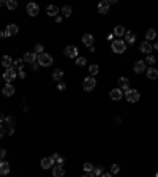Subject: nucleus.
Instances as JSON below:
<instances>
[{"label": "nucleus", "instance_id": "1", "mask_svg": "<svg viewBox=\"0 0 158 177\" xmlns=\"http://www.w3.org/2000/svg\"><path fill=\"white\" fill-rule=\"evenodd\" d=\"M111 48L115 54H123L127 51V44L123 40H114V41L111 43Z\"/></svg>", "mask_w": 158, "mask_h": 177}, {"label": "nucleus", "instance_id": "41", "mask_svg": "<svg viewBox=\"0 0 158 177\" xmlns=\"http://www.w3.org/2000/svg\"><path fill=\"white\" fill-rule=\"evenodd\" d=\"M18 76H19L21 79H25V71H24V70H19V71H18Z\"/></svg>", "mask_w": 158, "mask_h": 177}, {"label": "nucleus", "instance_id": "49", "mask_svg": "<svg viewBox=\"0 0 158 177\" xmlns=\"http://www.w3.org/2000/svg\"><path fill=\"white\" fill-rule=\"evenodd\" d=\"M2 38H5V32H2V30H0V40H2Z\"/></svg>", "mask_w": 158, "mask_h": 177}, {"label": "nucleus", "instance_id": "50", "mask_svg": "<svg viewBox=\"0 0 158 177\" xmlns=\"http://www.w3.org/2000/svg\"><path fill=\"white\" fill-rule=\"evenodd\" d=\"M5 3H6V2H5V0H0V6H3Z\"/></svg>", "mask_w": 158, "mask_h": 177}, {"label": "nucleus", "instance_id": "13", "mask_svg": "<svg viewBox=\"0 0 158 177\" xmlns=\"http://www.w3.org/2000/svg\"><path fill=\"white\" fill-rule=\"evenodd\" d=\"M109 0H101V2L98 3V13H101V15H106V13L109 11Z\"/></svg>", "mask_w": 158, "mask_h": 177}, {"label": "nucleus", "instance_id": "48", "mask_svg": "<svg viewBox=\"0 0 158 177\" xmlns=\"http://www.w3.org/2000/svg\"><path fill=\"white\" fill-rule=\"evenodd\" d=\"M114 122H115V124H120V122H122V119H118V117H115V119H114Z\"/></svg>", "mask_w": 158, "mask_h": 177}, {"label": "nucleus", "instance_id": "23", "mask_svg": "<svg viewBox=\"0 0 158 177\" xmlns=\"http://www.w3.org/2000/svg\"><path fill=\"white\" fill-rule=\"evenodd\" d=\"M147 78L149 79H156L158 78V70H156V68L155 66H150V68H147Z\"/></svg>", "mask_w": 158, "mask_h": 177}, {"label": "nucleus", "instance_id": "12", "mask_svg": "<svg viewBox=\"0 0 158 177\" xmlns=\"http://www.w3.org/2000/svg\"><path fill=\"white\" fill-rule=\"evenodd\" d=\"M139 51H141L142 54H147V56H150V52L153 51V46H152L149 41H142V43L139 44Z\"/></svg>", "mask_w": 158, "mask_h": 177}, {"label": "nucleus", "instance_id": "4", "mask_svg": "<svg viewBox=\"0 0 158 177\" xmlns=\"http://www.w3.org/2000/svg\"><path fill=\"white\" fill-rule=\"evenodd\" d=\"M95 86H97V81H95L94 76L85 78V79H84V82H82V89H84L85 92H92V90L95 89Z\"/></svg>", "mask_w": 158, "mask_h": 177}, {"label": "nucleus", "instance_id": "21", "mask_svg": "<svg viewBox=\"0 0 158 177\" xmlns=\"http://www.w3.org/2000/svg\"><path fill=\"white\" fill-rule=\"evenodd\" d=\"M46 13H48V16H54V18H57V16H59V6H56V5H49V6L46 8Z\"/></svg>", "mask_w": 158, "mask_h": 177}, {"label": "nucleus", "instance_id": "19", "mask_svg": "<svg viewBox=\"0 0 158 177\" xmlns=\"http://www.w3.org/2000/svg\"><path fill=\"white\" fill-rule=\"evenodd\" d=\"M2 93L5 95V97H13V95H15V87H13L11 84H5L3 89H2Z\"/></svg>", "mask_w": 158, "mask_h": 177}, {"label": "nucleus", "instance_id": "51", "mask_svg": "<svg viewBox=\"0 0 158 177\" xmlns=\"http://www.w3.org/2000/svg\"><path fill=\"white\" fill-rule=\"evenodd\" d=\"M153 49H156V51H158V41H156V43L153 44Z\"/></svg>", "mask_w": 158, "mask_h": 177}, {"label": "nucleus", "instance_id": "45", "mask_svg": "<svg viewBox=\"0 0 158 177\" xmlns=\"http://www.w3.org/2000/svg\"><path fill=\"white\" fill-rule=\"evenodd\" d=\"M82 177H95V175H94V174H92V172H85V174H84Z\"/></svg>", "mask_w": 158, "mask_h": 177}, {"label": "nucleus", "instance_id": "32", "mask_svg": "<svg viewBox=\"0 0 158 177\" xmlns=\"http://www.w3.org/2000/svg\"><path fill=\"white\" fill-rule=\"evenodd\" d=\"M5 125H6V128H15V119L13 117H5Z\"/></svg>", "mask_w": 158, "mask_h": 177}, {"label": "nucleus", "instance_id": "47", "mask_svg": "<svg viewBox=\"0 0 158 177\" xmlns=\"http://www.w3.org/2000/svg\"><path fill=\"white\" fill-rule=\"evenodd\" d=\"M108 40H111V41H114V35H112V33H109V35H108Z\"/></svg>", "mask_w": 158, "mask_h": 177}, {"label": "nucleus", "instance_id": "53", "mask_svg": "<svg viewBox=\"0 0 158 177\" xmlns=\"http://www.w3.org/2000/svg\"><path fill=\"white\" fill-rule=\"evenodd\" d=\"M0 82H2V78H0Z\"/></svg>", "mask_w": 158, "mask_h": 177}, {"label": "nucleus", "instance_id": "22", "mask_svg": "<svg viewBox=\"0 0 158 177\" xmlns=\"http://www.w3.org/2000/svg\"><path fill=\"white\" fill-rule=\"evenodd\" d=\"M51 160H52V163H54V165H63V163H65V158H63L62 155H59V154L51 155Z\"/></svg>", "mask_w": 158, "mask_h": 177}, {"label": "nucleus", "instance_id": "33", "mask_svg": "<svg viewBox=\"0 0 158 177\" xmlns=\"http://www.w3.org/2000/svg\"><path fill=\"white\" fill-rule=\"evenodd\" d=\"M24 63H25V62H24L22 59H18V60H16L15 63H13V65H15V68H16V70H22V66H24Z\"/></svg>", "mask_w": 158, "mask_h": 177}, {"label": "nucleus", "instance_id": "11", "mask_svg": "<svg viewBox=\"0 0 158 177\" xmlns=\"http://www.w3.org/2000/svg\"><path fill=\"white\" fill-rule=\"evenodd\" d=\"M22 60H24L25 63H36L38 56H36L35 52H25V54H24V57H22Z\"/></svg>", "mask_w": 158, "mask_h": 177}, {"label": "nucleus", "instance_id": "2", "mask_svg": "<svg viewBox=\"0 0 158 177\" xmlns=\"http://www.w3.org/2000/svg\"><path fill=\"white\" fill-rule=\"evenodd\" d=\"M16 76H18L16 68H15V66H11V68H8V70H5V73H3V81H5L6 84H11L13 81L16 79Z\"/></svg>", "mask_w": 158, "mask_h": 177}, {"label": "nucleus", "instance_id": "25", "mask_svg": "<svg viewBox=\"0 0 158 177\" xmlns=\"http://www.w3.org/2000/svg\"><path fill=\"white\" fill-rule=\"evenodd\" d=\"M52 165H54V163H52L51 157H46V158L41 160V168L43 169H49V168H52Z\"/></svg>", "mask_w": 158, "mask_h": 177}, {"label": "nucleus", "instance_id": "36", "mask_svg": "<svg viewBox=\"0 0 158 177\" xmlns=\"http://www.w3.org/2000/svg\"><path fill=\"white\" fill-rule=\"evenodd\" d=\"M118 172H120V165H117V163H115V165L111 166V174L114 175V174H118Z\"/></svg>", "mask_w": 158, "mask_h": 177}, {"label": "nucleus", "instance_id": "35", "mask_svg": "<svg viewBox=\"0 0 158 177\" xmlns=\"http://www.w3.org/2000/svg\"><path fill=\"white\" fill-rule=\"evenodd\" d=\"M85 63H87L85 57H76V65H77V66H84Z\"/></svg>", "mask_w": 158, "mask_h": 177}, {"label": "nucleus", "instance_id": "37", "mask_svg": "<svg viewBox=\"0 0 158 177\" xmlns=\"http://www.w3.org/2000/svg\"><path fill=\"white\" fill-rule=\"evenodd\" d=\"M94 166H95V165H92V163L87 161V163H84V171H85V172H92V171H94Z\"/></svg>", "mask_w": 158, "mask_h": 177}, {"label": "nucleus", "instance_id": "8", "mask_svg": "<svg viewBox=\"0 0 158 177\" xmlns=\"http://www.w3.org/2000/svg\"><path fill=\"white\" fill-rule=\"evenodd\" d=\"M133 70H135V73H144V71H147V65H146V62L144 60H138L135 65H133Z\"/></svg>", "mask_w": 158, "mask_h": 177}, {"label": "nucleus", "instance_id": "39", "mask_svg": "<svg viewBox=\"0 0 158 177\" xmlns=\"http://www.w3.org/2000/svg\"><path fill=\"white\" fill-rule=\"evenodd\" d=\"M65 89H67V84H65V82H62V81H60V82H59V86H57V90L63 92Z\"/></svg>", "mask_w": 158, "mask_h": 177}, {"label": "nucleus", "instance_id": "42", "mask_svg": "<svg viewBox=\"0 0 158 177\" xmlns=\"http://www.w3.org/2000/svg\"><path fill=\"white\" fill-rule=\"evenodd\" d=\"M5 134H6V130H5L3 127H0V138H3Z\"/></svg>", "mask_w": 158, "mask_h": 177}, {"label": "nucleus", "instance_id": "40", "mask_svg": "<svg viewBox=\"0 0 158 177\" xmlns=\"http://www.w3.org/2000/svg\"><path fill=\"white\" fill-rule=\"evenodd\" d=\"M5 155H6V150H5V149H0V160H3Z\"/></svg>", "mask_w": 158, "mask_h": 177}, {"label": "nucleus", "instance_id": "7", "mask_svg": "<svg viewBox=\"0 0 158 177\" xmlns=\"http://www.w3.org/2000/svg\"><path fill=\"white\" fill-rule=\"evenodd\" d=\"M27 13H29V16H32V18H35L38 13H40V6H38V3H35V2H30L29 5H27Z\"/></svg>", "mask_w": 158, "mask_h": 177}, {"label": "nucleus", "instance_id": "29", "mask_svg": "<svg viewBox=\"0 0 158 177\" xmlns=\"http://www.w3.org/2000/svg\"><path fill=\"white\" fill-rule=\"evenodd\" d=\"M5 6H6L8 10H16V8H18V2H16V0H6Z\"/></svg>", "mask_w": 158, "mask_h": 177}, {"label": "nucleus", "instance_id": "31", "mask_svg": "<svg viewBox=\"0 0 158 177\" xmlns=\"http://www.w3.org/2000/svg\"><path fill=\"white\" fill-rule=\"evenodd\" d=\"M92 174H94L95 177H101L104 172H103V168H101V166H94V171H92Z\"/></svg>", "mask_w": 158, "mask_h": 177}, {"label": "nucleus", "instance_id": "18", "mask_svg": "<svg viewBox=\"0 0 158 177\" xmlns=\"http://www.w3.org/2000/svg\"><path fill=\"white\" fill-rule=\"evenodd\" d=\"M10 171H11V168H10V163L8 161H0V175H6V174H10Z\"/></svg>", "mask_w": 158, "mask_h": 177}, {"label": "nucleus", "instance_id": "30", "mask_svg": "<svg viewBox=\"0 0 158 177\" xmlns=\"http://www.w3.org/2000/svg\"><path fill=\"white\" fill-rule=\"evenodd\" d=\"M71 11H73V10H71V6L65 5V6L62 8V15H63L65 18H70V16H71Z\"/></svg>", "mask_w": 158, "mask_h": 177}, {"label": "nucleus", "instance_id": "26", "mask_svg": "<svg viewBox=\"0 0 158 177\" xmlns=\"http://www.w3.org/2000/svg\"><path fill=\"white\" fill-rule=\"evenodd\" d=\"M62 78H63V71L60 70V68H56V70L52 71V79H54V81H59V82H60Z\"/></svg>", "mask_w": 158, "mask_h": 177}, {"label": "nucleus", "instance_id": "27", "mask_svg": "<svg viewBox=\"0 0 158 177\" xmlns=\"http://www.w3.org/2000/svg\"><path fill=\"white\" fill-rule=\"evenodd\" d=\"M146 38H147V41L150 43L152 40L156 38V30H155V29H149V30L146 32Z\"/></svg>", "mask_w": 158, "mask_h": 177}, {"label": "nucleus", "instance_id": "16", "mask_svg": "<svg viewBox=\"0 0 158 177\" xmlns=\"http://www.w3.org/2000/svg\"><path fill=\"white\" fill-rule=\"evenodd\" d=\"M118 89H120L122 92H127V90L130 89V81H128V78L122 76L120 79H118Z\"/></svg>", "mask_w": 158, "mask_h": 177}, {"label": "nucleus", "instance_id": "3", "mask_svg": "<svg viewBox=\"0 0 158 177\" xmlns=\"http://www.w3.org/2000/svg\"><path fill=\"white\" fill-rule=\"evenodd\" d=\"M125 97H127V101L136 103V101H139V98H141V93H139L136 89H128V90L125 92Z\"/></svg>", "mask_w": 158, "mask_h": 177}, {"label": "nucleus", "instance_id": "44", "mask_svg": "<svg viewBox=\"0 0 158 177\" xmlns=\"http://www.w3.org/2000/svg\"><path fill=\"white\" fill-rule=\"evenodd\" d=\"M15 133V128H6V134H13Z\"/></svg>", "mask_w": 158, "mask_h": 177}, {"label": "nucleus", "instance_id": "14", "mask_svg": "<svg viewBox=\"0 0 158 177\" xmlns=\"http://www.w3.org/2000/svg\"><path fill=\"white\" fill-rule=\"evenodd\" d=\"M123 36H125V44H133L136 41V33L133 30H127Z\"/></svg>", "mask_w": 158, "mask_h": 177}, {"label": "nucleus", "instance_id": "43", "mask_svg": "<svg viewBox=\"0 0 158 177\" xmlns=\"http://www.w3.org/2000/svg\"><path fill=\"white\" fill-rule=\"evenodd\" d=\"M2 122H5V114L0 111V124H2Z\"/></svg>", "mask_w": 158, "mask_h": 177}, {"label": "nucleus", "instance_id": "52", "mask_svg": "<svg viewBox=\"0 0 158 177\" xmlns=\"http://www.w3.org/2000/svg\"><path fill=\"white\" fill-rule=\"evenodd\" d=\"M153 177H158V172H155V175H153Z\"/></svg>", "mask_w": 158, "mask_h": 177}, {"label": "nucleus", "instance_id": "38", "mask_svg": "<svg viewBox=\"0 0 158 177\" xmlns=\"http://www.w3.org/2000/svg\"><path fill=\"white\" fill-rule=\"evenodd\" d=\"M144 62H146V65H150V66H153V63H155L156 60H155V57H153V56H147V59L144 60Z\"/></svg>", "mask_w": 158, "mask_h": 177}, {"label": "nucleus", "instance_id": "5", "mask_svg": "<svg viewBox=\"0 0 158 177\" xmlns=\"http://www.w3.org/2000/svg\"><path fill=\"white\" fill-rule=\"evenodd\" d=\"M38 65H41V66H49L52 63V56H49V54L43 52V54H40L38 56Z\"/></svg>", "mask_w": 158, "mask_h": 177}, {"label": "nucleus", "instance_id": "9", "mask_svg": "<svg viewBox=\"0 0 158 177\" xmlns=\"http://www.w3.org/2000/svg\"><path fill=\"white\" fill-rule=\"evenodd\" d=\"M109 97H111L112 101H120L122 97H123V92H122L120 89H112V90L109 92Z\"/></svg>", "mask_w": 158, "mask_h": 177}, {"label": "nucleus", "instance_id": "34", "mask_svg": "<svg viewBox=\"0 0 158 177\" xmlns=\"http://www.w3.org/2000/svg\"><path fill=\"white\" fill-rule=\"evenodd\" d=\"M33 52L36 54V56H40V54H43V52H44V46H43V44H36Z\"/></svg>", "mask_w": 158, "mask_h": 177}, {"label": "nucleus", "instance_id": "17", "mask_svg": "<svg viewBox=\"0 0 158 177\" xmlns=\"http://www.w3.org/2000/svg\"><path fill=\"white\" fill-rule=\"evenodd\" d=\"M65 175V169L62 165H56L52 168V177H63Z\"/></svg>", "mask_w": 158, "mask_h": 177}, {"label": "nucleus", "instance_id": "46", "mask_svg": "<svg viewBox=\"0 0 158 177\" xmlns=\"http://www.w3.org/2000/svg\"><path fill=\"white\" fill-rule=\"evenodd\" d=\"M101 177H112V174H111V172H104Z\"/></svg>", "mask_w": 158, "mask_h": 177}, {"label": "nucleus", "instance_id": "10", "mask_svg": "<svg viewBox=\"0 0 158 177\" xmlns=\"http://www.w3.org/2000/svg\"><path fill=\"white\" fill-rule=\"evenodd\" d=\"M18 32H19V27L16 24H10V25H6L5 36H15V35H18Z\"/></svg>", "mask_w": 158, "mask_h": 177}, {"label": "nucleus", "instance_id": "24", "mask_svg": "<svg viewBox=\"0 0 158 177\" xmlns=\"http://www.w3.org/2000/svg\"><path fill=\"white\" fill-rule=\"evenodd\" d=\"M13 63H15V62H13V59H11L10 56H3V57H2V65L6 68V70L13 66Z\"/></svg>", "mask_w": 158, "mask_h": 177}, {"label": "nucleus", "instance_id": "15", "mask_svg": "<svg viewBox=\"0 0 158 177\" xmlns=\"http://www.w3.org/2000/svg\"><path fill=\"white\" fill-rule=\"evenodd\" d=\"M94 41H95V36L92 35V33H84V35H82V43H84L87 48L94 46Z\"/></svg>", "mask_w": 158, "mask_h": 177}, {"label": "nucleus", "instance_id": "28", "mask_svg": "<svg viewBox=\"0 0 158 177\" xmlns=\"http://www.w3.org/2000/svg\"><path fill=\"white\" fill-rule=\"evenodd\" d=\"M98 71H100V66H98L97 63H92V65L89 66V73H90V76H97Z\"/></svg>", "mask_w": 158, "mask_h": 177}, {"label": "nucleus", "instance_id": "6", "mask_svg": "<svg viewBox=\"0 0 158 177\" xmlns=\"http://www.w3.org/2000/svg\"><path fill=\"white\" fill-rule=\"evenodd\" d=\"M63 52H65V56H67L68 59H76V57H79V49H77L76 46H73V44L67 46Z\"/></svg>", "mask_w": 158, "mask_h": 177}, {"label": "nucleus", "instance_id": "20", "mask_svg": "<svg viewBox=\"0 0 158 177\" xmlns=\"http://www.w3.org/2000/svg\"><path fill=\"white\" fill-rule=\"evenodd\" d=\"M125 29H123V25H115L114 27V30H112V35L115 36V38H120V36H123L125 35Z\"/></svg>", "mask_w": 158, "mask_h": 177}]
</instances>
